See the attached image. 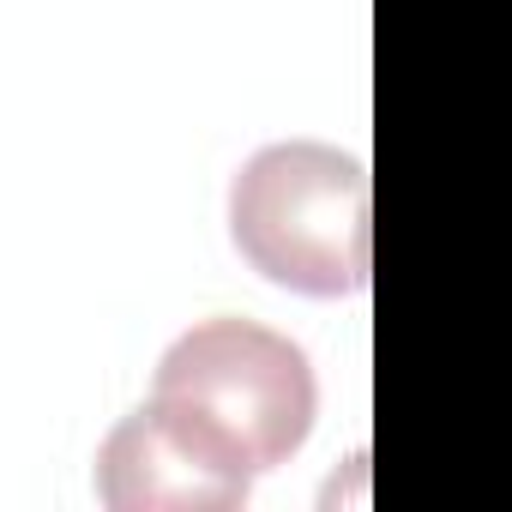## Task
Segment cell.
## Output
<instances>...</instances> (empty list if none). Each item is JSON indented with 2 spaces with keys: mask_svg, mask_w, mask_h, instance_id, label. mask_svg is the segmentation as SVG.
I'll return each mask as SVG.
<instances>
[{
  "mask_svg": "<svg viewBox=\"0 0 512 512\" xmlns=\"http://www.w3.org/2000/svg\"><path fill=\"white\" fill-rule=\"evenodd\" d=\"M157 404L199 422L247 470L284 464L314 428V368L308 356L253 320H199L157 362Z\"/></svg>",
  "mask_w": 512,
  "mask_h": 512,
  "instance_id": "2",
  "label": "cell"
},
{
  "mask_svg": "<svg viewBox=\"0 0 512 512\" xmlns=\"http://www.w3.org/2000/svg\"><path fill=\"white\" fill-rule=\"evenodd\" d=\"M253 470L169 404H145L97 452V494L109 512H229Z\"/></svg>",
  "mask_w": 512,
  "mask_h": 512,
  "instance_id": "3",
  "label": "cell"
},
{
  "mask_svg": "<svg viewBox=\"0 0 512 512\" xmlns=\"http://www.w3.org/2000/svg\"><path fill=\"white\" fill-rule=\"evenodd\" d=\"M229 235L253 272L302 296H350L368 284V169L320 139L253 151L229 187Z\"/></svg>",
  "mask_w": 512,
  "mask_h": 512,
  "instance_id": "1",
  "label": "cell"
}]
</instances>
